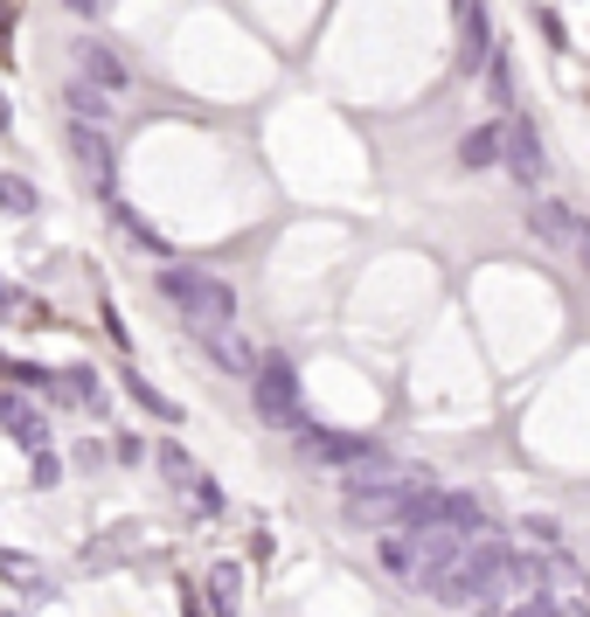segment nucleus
<instances>
[{
  "instance_id": "obj_8",
  "label": "nucleus",
  "mask_w": 590,
  "mask_h": 617,
  "mask_svg": "<svg viewBox=\"0 0 590 617\" xmlns=\"http://www.w3.org/2000/svg\"><path fill=\"white\" fill-rule=\"evenodd\" d=\"M528 229H542V237H556V243H577V216L562 209V201H542V209L528 216Z\"/></svg>"
},
{
  "instance_id": "obj_2",
  "label": "nucleus",
  "mask_w": 590,
  "mask_h": 617,
  "mask_svg": "<svg viewBox=\"0 0 590 617\" xmlns=\"http://www.w3.org/2000/svg\"><path fill=\"white\" fill-rule=\"evenodd\" d=\"M250 396H258V417H271V423H299V375H292V362H278V354H271V362H250Z\"/></svg>"
},
{
  "instance_id": "obj_19",
  "label": "nucleus",
  "mask_w": 590,
  "mask_h": 617,
  "mask_svg": "<svg viewBox=\"0 0 590 617\" xmlns=\"http://www.w3.org/2000/svg\"><path fill=\"white\" fill-rule=\"evenodd\" d=\"M63 8H76V14H97V0H63Z\"/></svg>"
},
{
  "instance_id": "obj_10",
  "label": "nucleus",
  "mask_w": 590,
  "mask_h": 617,
  "mask_svg": "<svg viewBox=\"0 0 590 617\" xmlns=\"http://www.w3.org/2000/svg\"><path fill=\"white\" fill-rule=\"evenodd\" d=\"M458 160H466V167H494L500 160V133H494V125L466 133V139H458Z\"/></svg>"
},
{
  "instance_id": "obj_1",
  "label": "nucleus",
  "mask_w": 590,
  "mask_h": 617,
  "mask_svg": "<svg viewBox=\"0 0 590 617\" xmlns=\"http://www.w3.org/2000/svg\"><path fill=\"white\" fill-rule=\"evenodd\" d=\"M161 292L182 305V320H188L195 333H222L229 320H237V292H229L222 278H209V271L167 264V271H161Z\"/></svg>"
},
{
  "instance_id": "obj_18",
  "label": "nucleus",
  "mask_w": 590,
  "mask_h": 617,
  "mask_svg": "<svg viewBox=\"0 0 590 617\" xmlns=\"http://www.w3.org/2000/svg\"><path fill=\"white\" fill-rule=\"evenodd\" d=\"M35 485H56V458H49V445L35 451Z\"/></svg>"
},
{
  "instance_id": "obj_14",
  "label": "nucleus",
  "mask_w": 590,
  "mask_h": 617,
  "mask_svg": "<svg viewBox=\"0 0 590 617\" xmlns=\"http://www.w3.org/2000/svg\"><path fill=\"white\" fill-rule=\"evenodd\" d=\"M0 576H8V583H21V589H35V597L49 589V583H42V576H35V569H29V562H21V555H0Z\"/></svg>"
},
{
  "instance_id": "obj_15",
  "label": "nucleus",
  "mask_w": 590,
  "mask_h": 617,
  "mask_svg": "<svg viewBox=\"0 0 590 617\" xmlns=\"http://www.w3.org/2000/svg\"><path fill=\"white\" fill-rule=\"evenodd\" d=\"M521 542H535V548H562V527H556V521H535V513H528V521H521Z\"/></svg>"
},
{
  "instance_id": "obj_9",
  "label": "nucleus",
  "mask_w": 590,
  "mask_h": 617,
  "mask_svg": "<svg viewBox=\"0 0 590 617\" xmlns=\"http://www.w3.org/2000/svg\"><path fill=\"white\" fill-rule=\"evenodd\" d=\"M125 396H133L139 409H153V417H167V423H182V402H167L161 389H153L146 375H125Z\"/></svg>"
},
{
  "instance_id": "obj_20",
  "label": "nucleus",
  "mask_w": 590,
  "mask_h": 617,
  "mask_svg": "<svg viewBox=\"0 0 590 617\" xmlns=\"http://www.w3.org/2000/svg\"><path fill=\"white\" fill-rule=\"evenodd\" d=\"M479 617H494V610H479Z\"/></svg>"
},
{
  "instance_id": "obj_4",
  "label": "nucleus",
  "mask_w": 590,
  "mask_h": 617,
  "mask_svg": "<svg viewBox=\"0 0 590 617\" xmlns=\"http://www.w3.org/2000/svg\"><path fill=\"white\" fill-rule=\"evenodd\" d=\"M70 146H76V160H84L97 181H112V146H105V133H91V125L76 118V125H70Z\"/></svg>"
},
{
  "instance_id": "obj_17",
  "label": "nucleus",
  "mask_w": 590,
  "mask_h": 617,
  "mask_svg": "<svg viewBox=\"0 0 590 617\" xmlns=\"http://www.w3.org/2000/svg\"><path fill=\"white\" fill-rule=\"evenodd\" d=\"M521 617H570V604H556V597H542V589H535V597L521 604Z\"/></svg>"
},
{
  "instance_id": "obj_7",
  "label": "nucleus",
  "mask_w": 590,
  "mask_h": 617,
  "mask_svg": "<svg viewBox=\"0 0 590 617\" xmlns=\"http://www.w3.org/2000/svg\"><path fill=\"white\" fill-rule=\"evenodd\" d=\"M542 139H535V125H515V174L521 181H542Z\"/></svg>"
},
{
  "instance_id": "obj_13",
  "label": "nucleus",
  "mask_w": 590,
  "mask_h": 617,
  "mask_svg": "<svg viewBox=\"0 0 590 617\" xmlns=\"http://www.w3.org/2000/svg\"><path fill=\"white\" fill-rule=\"evenodd\" d=\"M382 562H390L396 576H410V527H390V534H382Z\"/></svg>"
},
{
  "instance_id": "obj_16",
  "label": "nucleus",
  "mask_w": 590,
  "mask_h": 617,
  "mask_svg": "<svg viewBox=\"0 0 590 617\" xmlns=\"http://www.w3.org/2000/svg\"><path fill=\"white\" fill-rule=\"evenodd\" d=\"M161 472H167V479H182V485L195 479V466H188V451H182V445H161Z\"/></svg>"
},
{
  "instance_id": "obj_21",
  "label": "nucleus",
  "mask_w": 590,
  "mask_h": 617,
  "mask_svg": "<svg viewBox=\"0 0 590 617\" xmlns=\"http://www.w3.org/2000/svg\"><path fill=\"white\" fill-rule=\"evenodd\" d=\"M0 299H8V292H0Z\"/></svg>"
},
{
  "instance_id": "obj_6",
  "label": "nucleus",
  "mask_w": 590,
  "mask_h": 617,
  "mask_svg": "<svg viewBox=\"0 0 590 617\" xmlns=\"http://www.w3.org/2000/svg\"><path fill=\"white\" fill-rule=\"evenodd\" d=\"M237 589H244V569H237V562H216V569H209V604H216V617H237Z\"/></svg>"
},
{
  "instance_id": "obj_5",
  "label": "nucleus",
  "mask_w": 590,
  "mask_h": 617,
  "mask_svg": "<svg viewBox=\"0 0 590 617\" xmlns=\"http://www.w3.org/2000/svg\"><path fill=\"white\" fill-rule=\"evenodd\" d=\"M438 521L458 527V534H473V527H486V506L473 493H445V485H438Z\"/></svg>"
},
{
  "instance_id": "obj_12",
  "label": "nucleus",
  "mask_w": 590,
  "mask_h": 617,
  "mask_svg": "<svg viewBox=\"0 0 590 617\" xmlns=\"http://www.w3.org/2000/svg\"><path fill=\"white\" fill-rule=\"evenodd\" d=\"M0 209L29 216V209H35V188H29V181H14V174H0Z\"/></svg>"
},
{
  "instance_id": "obj_11",
  "label": "nucleus",
  "mask_w": 590,
  "mask_h": 617,
  "mask_svg": "<svg viewBox=\"0 0 590 617\" xmlns=\"http://www.w3.org/2000/svg\"><path fill=\"white\" fill-rule=\"evenodd\" d=\"M63 97H70V112H76V118H84V112H91V118H105V105H112V97L97 91V84H70Z\"/></svg>"
},
{
  "instance_id": "obj_3",
  "label": "nucleus",
  "mask_w": 590,
  "mask_h": 617,
  "mask_svg": "<svg viewBox=\"0 0 590 617\" xmlns=\"http://www.w3.org/2000/svg\"><path fill=\"white\" fill-rule=\"evenodd\" d=\"M76 63H84V76H91V84L105 91V97H118L125 84H133V70H125V63L112 56V49H105V42H76Z\"/></svg>"
}]
</instances>
